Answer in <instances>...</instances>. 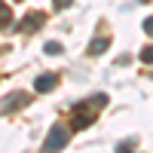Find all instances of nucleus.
Returning <instances> with one entry per match:
<instances>
[{
	"label": "nucleus",
	"mask_w": 153,
	"mask_h": 153,
	"mask_svg": "<svg viewBox=\"0 0 153 153\" xmlns=\"http://www.w3.org/2000/svg\"><path fill=\"white\" fill-rule=\"evenodd\" d=\"M95 101H80V104L74 107V120H71V132H80V129H86V126H92L95 123V117H98V110L92 107Z\"/></svg>",
	"instance_id": "1"
},
{
	"label": "nucleus",
	"mask_w": 153,
	"mask_h": 153,
	"mask_svg": "<svg viewBox=\"0 0 153 153\" xmlns=\"http://www.w3.org/2000/svg\"><path fill=\"white\" fill-rule=\"evenodd\" d=\"M55 86H58V74H40V76H37V83H34L37 92H52Z\"/></svg>",
	"instance_id": "5"
},
{
	"label": "nucleus",
	"mask_w": 153,
	"mask_h": 153,
	"mask_svg": "<svg viewBox=\"0 0 153 153\" xmlns=\"http://www.w3.org/2000/svg\"><path fill=\"white\" fill-rule=\"evenodd\" d=\"M144 34H150V37H153V16H150V19H144Z\"/></svg>",
	"instance_id": "11"
},
{
	"label": "nucleus",
	"mask_w": 153,
	"mask_h": 153,
	"mask_svg": "<svg viewBox=\"0 0 153 153\" xmlns=\"http://www.w3.org/2000/svg\"><path fill=\"white\" fill-rule=\"evenodd\" d=\"M43 22H46V16H43L40 9H34V12H28V16L19 22V34H34V31H40Z\"/></svg>",
	"instance_id": "3"
},
{
	"label": "nucleus",
	"mask_w": 153,
	"mask_h": 153,
	"mask_svg": "<svg viewBox=\"0 0 153 153\" xmlns=\"http://www.w3.org/2000/svg\"><path fill=\"white\" fill-rule=\"evenodd\" d=\"M9 22H12V12H9V6L0 0V31L3 28H9Z\"/></svg>",
	"instance_id": "7"
},
{
	"label": "nucleus",
	"mask_w": 153,
	"mask_h": 153,
	"mask_svg": "<svg viewBox=\"0 0 153 153\" xmlns=\"http://www.w3.org/2000/svg\"><path fill=\"white\" fill-rule=\"evenodd\" d=\"M107 46H110V37H95V40L89 43V55H101Z\"/></svg>",
	"instance_id": "6"
},
{
	"label": "nucleus",
	"mask_w": 153,
	"mask_h": 153,
	"mask_svg": "<svg viewBox=\"0 0 153 153\" xmlns=\"http://www.w3.org/2000/svg\"><path fill=\"white\" fill-rule=\"evenodd\" d=\"M28 101H31V95H28V92H9L3 101H0V107H3V110H19V107L28 104Z\"/></svg>",
	"instance_id": "4"
},
{
	"label": "nucleus",
	"mask_w": 153,
	"mask_h": 153,
	"mask_svg": "<svg viewBox=\"0 0 153 153\" xmlns=\"http://www.w3.org/2000/svg\"><path fill=\"white\" fill-rule=\"evenodd\" d=\"M141 61H144V65H153V46H144L141 49Z\"/></svg>",
	"instance_id": "9"
},
{
	"label": "nucleus",
	"mask_w": 153,
	"mask_h": 153,
	"mask_svg": "<svg viewBox=\"0 0 153 153\" xmlns=\"http://www.w3.org/2000/svg\"><path fill=\"white\" fill-rule=\"evenodd\" d=\"M68 138H71V129H65V126H52L43 141V153H58L68 147Z\"/></svg>",
	"instance_id": "2"
},
{
	"label": "nucleus",
	"mask_w": 153,
	"mask_h": 153,
	"mask_svg": "<svg viewBox=\"0 0 153 153\" xmlns=\"http://www.w3.org/2000/svg\"><path fill=\"white\" fill-rule=\"evenodd\" d=\"M43 52H49V55H58V52H61V43H55V40H49V43L43 46Z\"/></svg>",
	"instance_id": "8"
},
{
	"label": "nucleus",
	"mask_w": 153,
	"mask_h": 153,
	"mask_svg": "<svg viewBox=\"0 0 153 153\" xmlns=\"http://www.w3.org/2000/svg\"><path fill=\"white\" fill-rule=\"evenodd\" d=\"M71 3H74V0H52V6H55V9H68Z\"/></svg>",
	"instance_id": "10"
}]
</instances>
